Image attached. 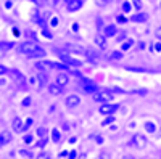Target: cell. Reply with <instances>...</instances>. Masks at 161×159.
<instances>
[{
  "label": "cell",
  "mask_w": 161,
  "mask_h": 159,
  "mask_svg": "<svg viewBox=\"0 0 161 159\" xmlns=\"http://www.w3.org/2000/svg\"><path fill=\"white\" fill-rule=\"evenodd\" d=\"M19 154L23 156V157H28V159H32L34 156H32V153L31 151H28V150H19Z\"/></svg>",
  "instance_id": "484cf974"
},
{
  "label": "cell",
  "mask_w": 161,
  "mask_h": 159,
  "mask_svg": "<svg viewBox=\"0 0 161 159\" xmlns=\"http://www.w3.org/2000/svg\"><path fill=\"white\" fill-rule=\"evenodd\" d=\"M87 55H89V60L90 61H93V63H97V53L95 51H93V50H87Z\"/></svg>",
  "instance_id": "cb8c5ba5"
},
{
  "label": "cell",
  "mask_w": 161,
  "mask_h": 159,
  "mask_svg": "<svg viewBox=\"0 0 161 159\" xmlns=\"http://www.w3.org/2000/svg\"><path fill=\"white\" fill-rule=\"evenodd\" d=\"M5 7H7V8H10V7H11V2H10V0H8V2H5Z\"/></svg>",
  "instance_id": "60d3db41"
},
{
  "label": "cell",
  "mask_w": 161,
  "mask_h": 159,
  "mask_svg": "<svg viewBox=\"0 0 161 159\" xmlns=\"http://www.w3.org/2000/svg\"><path fill=\"white\" fill-rule=\"evenodd\" d=\"M113 2V0H97V5H100V7H105V5H110Z\"/></svg>",
  "instance_id": "4dcf8cb0"
},
{
  "label": "cell",
  "mask_w": 161,
  "mask_h": 159,
  "mask_svg": "<svg viewBox=\"0 0 161 159\" xmlns=\"http://www.w3.org/2000/svg\"><path fill=\"white\" fill-rule=\"evenodd\" d=\"M123 10H124L126 13H129V11H130V3H129V2H124V3H123Z\"/></svg>",
  "instance_id": "e575fe53"
},
{
  "label": "cell",
  "mask_w": 161,
  "mask_h": 159,
  "mask_svg": "<svg viewBox=\"0 0 161 159\" xmlns=\"http://www.w3.org/2000/svg\"><path fill=\"white\" fill-rule=\"evenodd\" d=\"M36 68L40 69L42 72H47V71L53 69V63H52V61H47V60H44V61H37V63H36Z\"/></svg>",
  "instance_id": "30bf717a"
},
{
  "label": "cell",
  "mask_w": 161,
  "mask_h": 159,
  "mask_svg": "<svg viewBox=\"0 0 161 159\" xmlns=\"http://www.w3.org/2000/svg\"><path fill=\"white\" fill-rule=\"evenodd\" d=\"M64 3H66L68 11H77L82 7V0H64Z\"/></svg>",
  "instance_id": "9c48e42d"
},
{
  "label": "cell",
  "mask_w": 161,
  "mask_h": 159,
  "mask_svg": "<svg viewBox=\"0 0 161 159\" xmlns=\"http://www.w3.org/2000/svg\"><path fill=\"white\" fill-rule=\"evenodd\" d=\"M143 127H145V130L148 132V134H155V130H156V125H155L153 122H150V121H147V122L143 124Z\"/></svg>",
  "instance_id": "ac0fdd59"
},
{
  "label": "cell",
  "mask_w": 161,
  "mask_h": 159,
  "mask_svg": "<svg viewBox=\"0 0 161 159\" xmlns=\"http://www.w3.org/2000/svg\"><path fill=\"white\" fill-rule=\"evenodd\" d=\"M116 39H118L119 42H121V40H126V32H121V34H118V37H116Z\"/></svg>",
  "instance_id": "d590c367"
},
{
  "label": "cell",
  "mask_w": 161,
  "mask_h": 159,
  "mask_svg": "<svg viewBox=\"0 0 161 159\" xmlns=\"http://www.w3.org/2000/svg\"><path fill=\"white\" fill-rule=\"evenodd\" d=\"M64 48L68 50V51H73V53H79V55H84V53H87V50H84L82 47H79V45H71V44H66Z\"/></svg>",
  "instance_id": "7c38bea8"
},
{
  "label": "cell",
  "mask_w": 161,
  "mask_h": 159,
  "mask_svg": "<svg viewBox=\"0 0 161 159\" xmlns=\"http://www.w3.org/2000/svg\"><path fill=\"white\" fill-rule=\"evenodd\" d=\"M60 140H61V134H60V130H58V129H53V130H52V141L58 143Z\"/></svg>",
  "instance_id": "d6986e66"
},
{
  "label": "cell",
  "mask_w": 161,
  "mask_h": 159,
  "mask_svg": "<svg viewBox=\"0 0 161 159\" xmlns=\"http://www.w3.org/2000/svg\"><path fill=\"white\" fill-rule=\"evenodd\" d=\"M31 124H32V119H28V121H26V124L23 125V132H26L29 127H31Z\"/></svg>",
  "instance_id": "d6a6232c"
},
{
  "label": "cell",
  "mask_w": 161,
  "mask_h": 159,
  "mask_svg": "<svg viewBox=\"0 0 161 159\" xmlns=\"http://www.w3.org/2000/svg\"><path fill=\"white\" fill-rule=\"evenodd\" d=\"M61 60H63V63L66 64V66H76V68H80L84 63L80 61V60H76V58H73V56H68V55H61L60 56Z\"/></svg>",
  "instance_id": "52a82bcc"
},
{
  "label": "cell",
  "mask_w": 161,
  "mask_h": 159,
  "mask_svg": "<svg viewBox=\"0 0 161 159\" xmlns=\"http://www.w3.org/2000/svg\"><path fill=\"white\" fill-rule=\"evenodd\" d=\"M24 140L28 141V143H29V141H32V135H26V137H24Z\"/></svg>",
  "instance_id": "f35d334b"
},
{
  "label": "cell",
  "mask_w": 161,
  "mask_h": 159,
  "mask_svg": "<svg viewBox=\"0 0 161 159\" xmlns=\"http://www.w3.org/2000/svg\"><path fill=\"white\" fill-rule=\"evenodd\" d=\"M36 135H37L39 138H45V135H47V129H44V127H39V129L36 130Z\"/></svg>",
  "instance_id": "603a6c76"
},
{
  "label": "cell",
  "mask_w": 161,
  "mask_h": 159,
  "mask_svg": "<svg viewBox=\"0 0 161 159\" xmlns=\"http://www.w3.org/2000/svg\"><path fill=\"white\" fill-rule=\"evenodd\" d=\"M132 44H134L132 39H126V40L123 42V45H121V51H126V50H129V48L132 47Z\"/></svg>",
  "instance_id": "ffe728a7"
},
{
  "label": "cell",
  "mask_w": 161,
  "mask_h": 159,
  "mask_svg": "<svg viewBox=\"0 0 161 159\" xmlns=\"http://www.w3.org/2000/svg\"><path fill=\"white\" fill-rule=\"evenodd\" d=\"M147 19H148V15H147V13H137V15L130 16V21H134V23H145Z\"/></svg>",
  "instance_id": "9a60e30c"
},
{
  "label": "cell",
  "mask_w": 161,
  "mask_h": 159,
  "mask_svg": "<svg viewBox=\"0 0 161 159\" xmlns=\"http://www.w3.org/2000/svg\"><path fill=\"white\" fill-rule=\"evenodd\" d=\"M47 143H48V138H40V140L36 143V146H37V148H44Z\"/></svg>",
  "instance_id": "83f0119b"
},
{
  "label": "cell",
  "mask_w": 161,
  "mask_h": 159,
  "mask_svg": "<svg viewBox=\"0 0 161 159\" xmlns=\"http://www.w3.org/2000/svg\"><path fill=\"white\" fill-rule=\"evenodd\" d=\"M118 109H119V104H114V103H105L98 108L100 114H103V116H113Z\"/></svg>",
  "instance_id": "7a4b0ae2"
},
{
  "label": "cell",
  "mask_w": 161,
  "mask_h": 159,
  "mask_svg": "<svg viewBox=\"0 0 161 159\" xmlns=\"http://www.w3.org/2000/svg\"><path fill=\"white\" fill-rule=\"evenodd\" d=\"M113 121H114V116H106L105 121L102 122V125H110V124H113Z\"/></svg>",
  "instance_id": "4316f807"
},
{
  "label": "cell",
  "mask_w": 161,
  "mask_h": 159,
  "mask_svg": "<svg viewBox=\"0 0 161 159\" xmlns=\"http://www.w3.org/2000/svg\"><path fill=\"white\" fill-rule=\"evenodd\" d=\"M69 143H76V137H71L69 138Z\"/></svg>",
  "instance_id": "b9f144b4"
},
{
  "label": "cell",
  "mask_w": 161,
  "mask_h": 159,
  "mask_svg": "<svg viewBox=\"0 0 161 159\" xmlns=\"http://www.w3.org/2000/svg\"><path fill=\"white\" fill-rule=\"evenodd\" d=\"M0 48H2V50L13 48V44H11V42H0Z\"/></svg>",
  "instance_id": "f1b7e54d"
},
{
  "label": "cell",
  "mask_w": 161,
  "mask_h": 159,
  "mask_svg": "<svg viewBox=\"0 0 161 159\" xmlns=\"http://www.w3.org/2000/svg\"><path fill=\"white\" fill-rule=\"evenodd\" d=\"M132 2H134V7H136L137 10L142 8V0H132Z\"/></svg>",
  "instance_id": "836d02e7"
},
{
  "label": "cell",
  "mask_w": 161,
  "mask_h": 159,
  "mask_svg": "<svg viewBox=\"0 0 161 159\" xmlns=\"http://www.w3.org/2000/svg\"><path fill=\"white\" fill-rule=\"evenodd\" d=\"M95 44H97V45H98L100 48H105V45H106L105 35H102V37H100V35H97V37H95Z\"/></svg>",
  "instance_id": "44dd1931"
},
{
  "label": "cell",
  "mask_w": 161,
  "mask_h": 159,
  "mask_svg": "<svg viewBox=\"0 0 161 159\" xmlns=\"http://www.w3.org/2000/svg\"><path fill=\"white\" fill-rule=\"evenodd\" d=\"M113 93L108 90V92H97L95 95H93V100L95 101H98V103H102V104H105V103H111V100H113Z\"/></svg>",
  "instance_id": "3957f363"
},
{
  "label": "cell",
  "mask_w": 161,
  "mask_h": 159,
  "mask_svg": "<svg viewBox=\"0 0 161 159\" xmlns=\"http://www.w3.org/2000/svg\"><path fill=\"white\" fill-rule=\"evenodd\" d=\"M126 159H134V157H126Z\"/></svg>",
  "instance_id": "ee69618b"
},
{
  "label": "cell",
  "mask_w": 161,
  "mask_h": 159,
  "mask_svg": "<svg viewBox=\"0 0 161 159\" xmlns=\"http://www.w3.org/2000/svg\"><path fill=\"white\" fill-rule=\"evenodd\" d=\"M36 159H50V154H48V153H45V151H42V153H40Z\"/></svg>",
  "instance_id": "1f68e13d"
},
{
  "label": "cell",
  "mask_w": 161,
  "mask_h": 159,
  "mask_svg": "<svg viewBox=\"0 0 161 159\" xmlns=\"http://www.w3.org/2000/svg\"><path fill=\"white\" fill-rule=\"evenodd\" d=\"M156 35H158V39H161V28L156 31Z\"/></svg>",
  "instance_id": "ab89813d"
},
{
  "label": "cell",
  "mask_w": 161,
  "mask_h": 159,
  "mask_svg": "<svg viewBox=\"0 0 161 159\" xmlns=\"http://www.w3.org/2000/svg\"><path fill=\"white\" fill-rule=\"evenodd\" d=\"M11 125H13V130H15V132H23V121H21L19 117H15V119H13Z\"/></svg>",
  "instance_id": "e0dca14e"
},
{
  "label": "cell",
  "mask_w": 161,
  "mask_h": 159,
  "mask_svg": "<svg viewBox=\"0 0 161 159\" xmlns=\"http://www.w3.org/2000/svg\"><path fill=\"white\" fill-rule=\"evenodd\" d=\"M48 92H50V95L58 97V95H63V87H61V85H58L57 82H53V84H50V85H48Z\"/></svg>",
  "instance_id": "8fae6325"
},
{
  "label": "cell",
  "mask_w": 161,
  "mask_h": 159,
  "mask_svg": "<svg viewBox=\"0 0 161 159\" xmlns=\"http://www.w3.org/2000/svg\"><path fill=\"white\" fill-rule=\"evenodd\" d=\"M5 84V81H3V79H0V85H3Z\"/></svg>",
  "instance_id": "7bdbcfd3"
},
{
  "label": "cell",
  "mask_w": 161,
  "mask_h": 159,
  "mask_svg": "<svg viewBox=\"0 0 161 159\" xmlns=\"http://www.w3.org/2000/svg\"><path fill=\"white\" fill-rule=\"evenodd\" d=\"M31 103H32V98H31V97H26V98L21 101V106H23V108H29Z\"/></svg>",
  "instance_id": "d4e9b609"
},
{
  "label": "cell",
  "mask_w": 161,
  "mask_h": 159,
  "mask_svg": "<svg viewBox=\"0 0 161 159\" xmlns=\"http://www.w3.org/2000/svg\"><path fill=\"white\" fill-rule=\"evenodd\" d=\"M68 82H69V77H68V74H66V72H60V74L57 76V84H58V85L64 87Z\"/></svg>",
  "instance_id": "5bb4252c"
},
{
  "label": "cell",
  "mask_w": 161,
  "mask_h": 159,
  "mask_svg": "<svg viewBox=\"0 0 161 159\" xmlns=\"http://www.w3.org/2000/svg\"><path fill=\"white\" fill-rule=\"evenodd\" d=\"M147 145V140H145V137L143 135H140V134H136L132 137V140H130V146H136V148H143Z\"/></svg>",
  "instance_id": "8992f818"
},
{
  "label": "cell",
  "mask_w": 161,
  "mask_h": 159,
  "mask_svg": "<svg viewBox=\"0 0 161 159\" xmlns=\"http://www.w3.org/2000/svg\"><path fill=\"white\" fill-rule=\"evenodd\" d=\"M7 72H8V69L5 68L3 64H0V76H3V74H7Z\"/></svg>",
  "instance_id": "8d00e7d4"
},
{
  "label": "cell",
  "mask_w": 161,
  "mask_h": 159,
  "mask_svg": "<svg viewBox=\"0 0 161 159\" xmlns=\"http://www.w3.org/2000/svg\"><path fill=\"white\" fill-rule=\"evenodd\" d=\"M8 76H10V79L13 82H24V74L19 69H10Z\"/></svg>",
  "instance_id": "ba28073f"
},
{
  "label": "cell",
  "mask_w": 161,
  "mask_h": 159,
  "mask_svg": "<svg viewBox=\"0 0 161 159\" xmlns=\"http://www.w3.org/2000/svg\"><path fill=\"white\" fill-rule=\"evenodd\" d=\"M76 156H77L76 151H71V153H69V159H76Z\"/></svg>",
  "instance_id": "74e56055"
},
{
  "label": "cell",
  "mask_w": 161,
  "mask_h": 159,
  "mask_svg": "<svg viewBox=\"0 0 161 159\" xmlns=\"http://www.w3.org/2000/svg\"><path fill=\"white\" fill-rule=\"evenodd\" d=\"M19 50L24 55H29V56H34V58H42V56L47 55V51L42 47H39L36 42H24V44H21Z\"/></svg>",
  "instance_id": "6da1fadb"
},
{
  "label": "cell",
  "mask_w": 161,
  "mask_h": 159,
  "mask_svg": "<svg viewBox=\"0 0 161 159\" xmlns=\"http://www.w3.org/2000/svg\"><path fill=\"white\" fill-rule=\"evenodd\" d=\"M110 58L111 60H114V61H119L121 58H123V51H111V55H110Z\"/></svg>",
  "instance_id": "7402d4cb"
},
{
  "label": "cell",
  "mask_w": 161,
  "mask_h": 159,
  "mask_svg": "<svg viewBox=\"0 0 161 159\" xmlns=\"http://www.w3.org/2000/svg\"><path fill=\"white\" fill-rule=\"evenodd\" d=\"M11 141V134L10 132H0V146H3V145H8Z\"/></svg>",
  "instance_id": "4fadbf2b"
},
{
  "label": "cell",
  "mask_w": 161,
  "mask_h": 159,
  "mask_svg": "<svg viewBox=\"0 0 161 159\" xmlns=\"http://www.w3.org/2000/svg\"><path fill=\"white\" fill-rule=\"evenodd\" d=\"M64 104H66V108H77V106L80 104V98L79 95H68L64 100Z\"/></svg>",
  "instance_id": "5b68a950"
},
{
  "label": "cell",
  "mask_w": 161,
  "mask_h": 159,
  "mask_svg": "<svg viewBox=\"0 0 161 159\" xmlns=\"http://www.w3.org/2000/svg\"><path fill=\"white\" fill-rule=\"evenodd\" d=\"M116 34H118V29L114 24H108L105 28V37H114Z\"/></svg>",
  "instance_id": "2e32d148"
},
{
  "label": "cell",
  "mask_w": 161,
  "mask_h": 159,
  "mask_svg": "<svg viewBox=\"0 0 161 159\" xmlns=\"http://www.w3.org/2000/svg\"><path fill=\"white\" fill-rule=\"evenodd\" d=\"M37 81H40V84H45V82H47V76H45L44 72H40V74L37 76Z\"/></svg>",
  "instance_id": "f546056e"
},
{
  "label": "cell",
  "mask_w": 161,
  "mask_h": 159,
  "mask_svg": "<svg viewBox=\"0 0 161 159\" xmlns=\"http://www.w3.org/2000/svg\"><path fill=\"white\" fill-rule=\"evenodd\" d=\"M80 84H82V88L87 93H97L98 92V85L95 82L89 81V79H80Z\"/></svg>",
  "instance_id": "277c9868"
}]
</instances>
